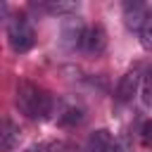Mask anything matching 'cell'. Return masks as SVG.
Segmentation results:
<instances>
[{"label":"cell","instance_id":"obj_10","mask_svg":"<svg viewBox=\"0 0 152 152\" xmlns=\"http://www.w3.org/2000/svg\"><path fill=\"white\" fill-rule=\"evenodd\" d=\"M140 100L147 109H152V64L145 69L142 81H140Z\"/></svg>","mask_w":152,"mask_h":152},{"label":"cell","instance_id":"obj_14","mask_svg":"<svg viewBox=\"0 0 152 152\" xmlns=\"http://www.w3.org/2000/svg\"><path fill=\"white\" fill-rule=\"evenodd\" d=\"M142 140H145L147 145H152V121H147V124L142 126Z\"/></svg>","mask_w":152,"mask_h":152},{"label":"cell","instance_id":"obj_11","mask_svg":"<svg viewBox=\"0 0 152 152\" xmlns=\"http://www.w3.org/2000/svg\"><path fill=\"white\" fill-rule=\"evenodd\" d=\"M40 7L48 14H71V12H76V2H59V0H45Z\"/></svg>","mask_w":152,"mask_h":152},{"label":"cell","instance_id":"obj_1","mask_svg":"<svg viewBox=\"0 0 152 152\" xmlns=\"http://www.w3.org/2000/svg\"><path fill=\"white\" fill-rule=\"evenodd\" d=\"M17 107L28 116V119H45V116H52L57 109H55V100L45 93H40L33 83L28 81H21L17 86Z\"/></svg>","mask_w":152,"mask_h":152},{"label":"cell","instance_id":"obj_15","mask_svg":"<svg viewBox=\"0 0 152 152\" xmlns=\"http://www.w3.org/2000/svg\"><path fill=\"white\" fill-rule=\"evenodd\" d=\"M26 152H38V150H36V147H31V150H26Z\"/></svg>","mask_w":152,"mask_h":152},{"label":"cell","instance_id":"obj_3","mask_svg":"<svg viewBox=\"0 0 152 152\" xmlns=\"http://www.w3.org/2000/svg\"><path fill=\"white\" fill-rule=\"evenodd\" d=\"M140 81H142V74H140V69H131V71H126V74L121 76L119 86H116V100H121V102H128V100L135 95V90L140 88Z\"/></svg>","mask_w":152,"mask_h":152},{"label":"cell","instance_id":"obj_5","mask_svg":"<svg viewBox=\"0 0 152 152\" xmlns=\"http://www.w3.org/2000/svg\"><path fill=\"white\" fill-rule=\"evenodd\" d=\"M83 36H86V28H83L81 19H69L62 24V43L66 48H81Z\"/></svg>","mask_w":152,"mask_h":152},{"label":"cell","instance_id":"obj_6","mask_svg":"<svg viewBox=\"0 0 152 152\" xmlns=\"http://www.w3.org/2000/svg\"><path fill=\"white\" fill-rule=\"evenodd\" d=\"M88 152H116V140L107 128H100L90 133L88 138Z\"/></svg>","mask_w":152,"mask_h":152},{"label":"cell","instance_id":"obj_2","mask_svg":"<svg viewBox=\"0 0 152 152\" xmlns=\"http://www.w3.org/2000/svg\"><path fill=\"white\" fill-rule=\"evenodd\" d=\"M7 40L14 52H28L33 48L36 33H33V26L26 21V17H14L7 24Z\"/></svg>","mask_w":152,"mask_h":152},{"label":"cell","instance_id":"obj_7","mask_svg":"<svg viewBox=\"0 0 152 152\" xmlns=\"http://www.w3.org/2000/svg\"><path fill=\"white\" fill-rule=\"evenodd\" d=\"M147 10L150 7H145L142 2H126L124 5V21H126V26L140 31L142 28V21L147 17Z\"/></svg>","mask_w":152,"mask_h":152},{"label":"cell","instance_id":"obj_13","mask_svg":"<svg viewBox=\"0 0 152 152\" xmlns=\"http://www.w3.org/2000/svg\"><path fill=\"white\" fill-rule=\"evenodd\" d=\"M48 152H76V150H74L69 142H64V140H57V142H50Z\"/></svg>","mask_w":152,"mask_h":152},{"label":"cell","instance_id":"obj_4","mask_svg":"<svg viewBox=\"0 0 152 152\" xmlns=\"http://www.w3.org/2000/svg\"><path fill=\"white\" fill-rule=\"evenodd\" d=\"M104 45H107V33H104V28L102 26H90V28H86V36H83V50L88 52V55H100L102 50H104Z\"/></svg>","mask_w":152,"mask_h":152},{"label":"cell","instance_id":"obj_12","mask_svg":"<svg viewBox=\"0 0 152 152\" xmlns=\"http://www.w3.org/2000/svg\"><path fill=\"white\" fill-rule=\"evenodd\" d=\"M140 45L145 50H152V7L147 10V17H145L142 28H140Z\"/></svg>","mask_w":152,"mask_h":152},{"label":"cell","instance_id":"obj_8","mask_svg":"<svg viewBox=\"0 0 152 152\" xmlns=\"http://www.w3.org/2000/svg\"><path fill=\"white\" fill-rule=\"evenodd\" d=\"M19 145V126L12 119L2 121V131H0V150L2 152H12Z\"/></svg>","mask_w":152,"mask_h":152},{"label":"cell","instance_id":"obj_9","mask_svg":"<svg viewBox=\"0 0 152 152\" xmlns=\"http://www.w3.org/2000/svg\"><path fill=\"white\" fill-rule=\"evenodd\" d=\"M57 121L59 124H78L81 119H83V112H81V107H74V104H64V107H59L57 104Z\"/></svg>","mask_w":152,"mask_h":152}]
</instances>
